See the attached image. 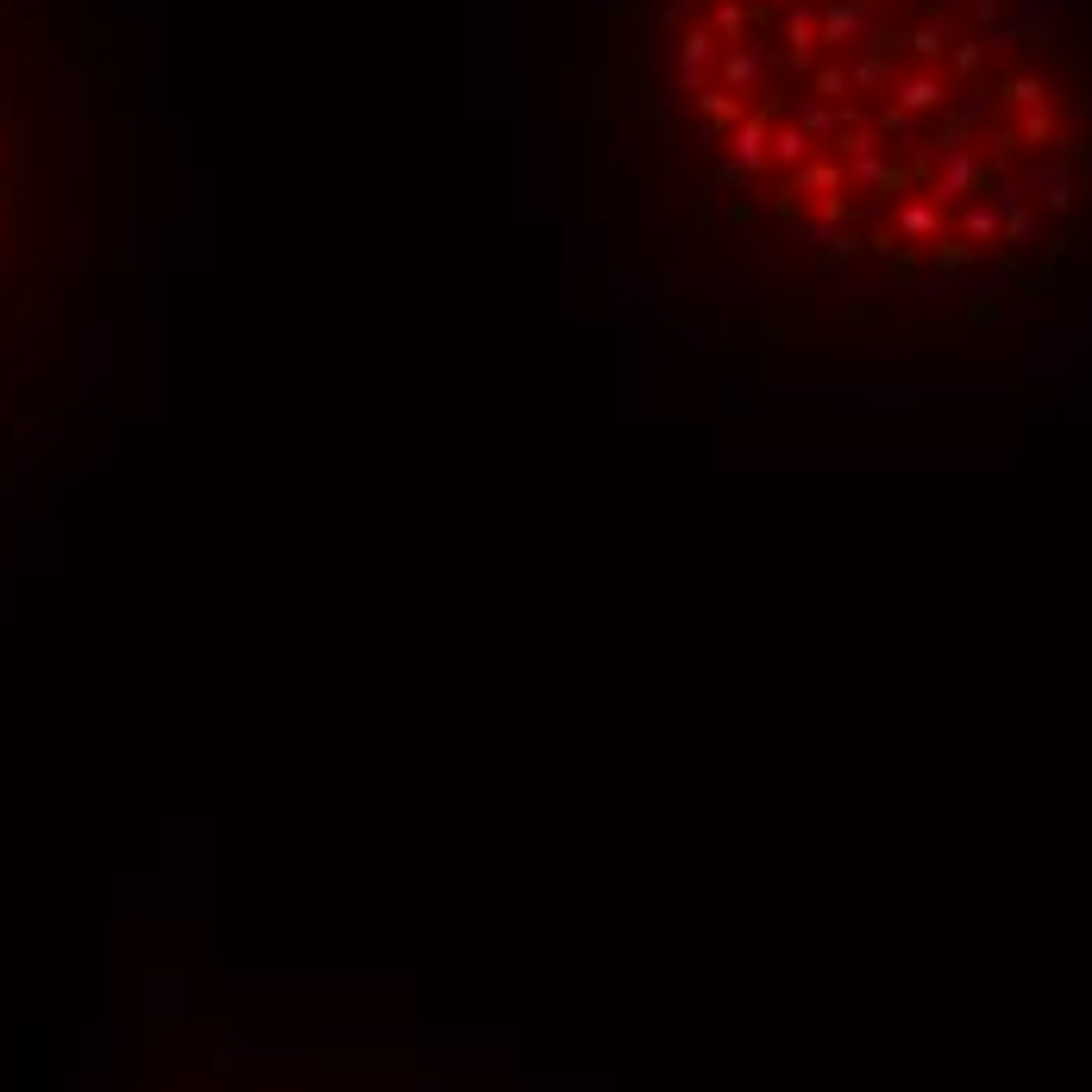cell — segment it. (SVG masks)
<instances>
[{
	"mask_svg": "<svg viewBox=\"0 0 1092 1092\" xmlns=\"http://www.w3.org/2000/svg\"><path fill=\"white\" fill-rule=\"evenodd\" d=\"M585 189L716 351H1011L1092 290V7L597 0Z\"/></svg>",
	"mask_w": 1092,
	"mask_h": 1092,
	"instance_id": "obj_1",
	"label": "cell"
},
{
	"mask_svg": "<svg viewBox=\"0 0 1092 1092\" xmlns=\"http://www.w3.org/2000/svg\"><path fill=\"white\" fill-rule=\"evenodd\" d=\"M101 208L70 0H0V490L39 465L88 384Z\"/></svg>",
	"mask_w": 1092,
	"mask_h": 1092,
	"instance_id": "obj_2",
	"label": "cell"
}]
</instances>
